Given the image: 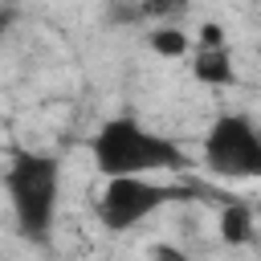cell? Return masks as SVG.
I'll return each instance as SVG.
<instances>
[{"instance_id":"8992f818","label":"cell","mask_w":261,"mask_h":261,"mask_svg":"<svg viewBox=\"0 0 261 261\" xmlns=\"http://www.w3.org/2000/svg\"><path fill=\"white\" fill-rule=\"evenodd\" d=\"M220 237H224L228 245H245V241L253 237V216H249L245 204H228V208L220 212Z\"/></svg>"},{"instance_id":"ba28073f","label":"cell","mask_w":261,"mask_h":261,"mask_svg":"<svg viewBox=\"0 0 261 261\" xmlns=\"http://www.w3.org/2000/svg\"><path fill=\"white\" fill-rule=\"evenodd\" d=\"M151 261H188L179 249H171V245H159L155 253H151Z\"/></svg>"},{"instance_id":"7a4b0ae2","label":"cell","mask_w":261,"mask_h":261,"mask_svg":"<svg viewBox=\"0 0 261 261\" xmlns=\"http://www.w3.org/2000/svg\"><path fill=\"white\" fill-rule=\"evenodd\" d=\"M16 228L29 241H49L53 216H57V196H61V163L45 151H16L4 175Z\"/></svg>"},{"instance_id":"6da1fadb","label":"cell","mask_w":261,"mask_h":261,"mask_svg":"<svg viewBox=\"0 0 261 261\" xmlns=\"http://www.w3.org/2000/svg\"><path fill=\"white\" fill-rule=\"evenodd\" d=\"M90 155L106 179H147V171H175L188 163L171 139L147 130L139 118L102 122L90 143Z\"/></svg>"},{"instance_id":"277c9868","label":"cell","mask_w":261,"mask_h":261,"mask_svg":"<svg viewBox=\"0 0 261 261\" xmlns=\"http://www.w3.org/2000/svg\"><path fill=\"white\" fill-rule=\"evenodd\" d=\"M179 200V188L171 184H151V179H106L102 196H98V220L114 232L143 224L147 216H155L163 204Z\"/></svg>"},{"instance_id":"3957f363","label":"cell","mask_w":261,"mask_h":261,"mask_svg":"<svg viewBox=\"0 0 261 261\" xmlns=\"http://www.w3.org/2000/svg\"><path fill=\"white\" fill-rule=\"evenodd\" d=\"M204 159L216 175L261 179V130L245 114H220L204 139Z\"/></svg>"},{"instance_id":"5b68a950","label":"cell","mask_w":261,"mask_h":261,"mask_svg":"<svg viewBox=\"0 0 261 261\" xmlns=\"http://www.w3.org/2000/svg\"><path fill=\"white\" fill-rule=\"evenodd\" d=\"M192 73H196L204 86H232V82H237V69H232L228 45H200Z\"/></svg>"},{"instance_id":"52a82bcc","label":"cell","mask_w":261,"mask_h":261,"mask_svg":"<svg viewBox=\"0 0 261 261\" xmlns=\"http://www.w3.org/2000/svg\"><path fill=\"white\" fill-rule=\"evenodd\" d=\"M151 49L163 53V57H184L188 53V37L179 29H155L151 33Z\"/></svg>"},{"instance_id":"9c48e42d","label":"cell","mask_w":261,"mask_h":261,"mask_svg":"<svg viewBox=\"0 0 261 261\" xmlns=\"http://www.w3.org/2000/svg\"><path fill=\"white\" fill-rule=\"evenodd\" d=\"M8 24H12V8H0V33H4Z\"/></svg>"}]
</instances>
